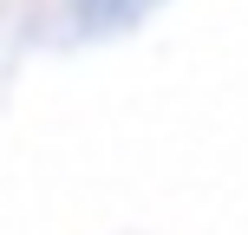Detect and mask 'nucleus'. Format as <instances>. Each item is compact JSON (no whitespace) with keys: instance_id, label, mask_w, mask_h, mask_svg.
Segmentation results:
<instances>
[{"instance_id":"1","label":"nucleus","mask_w":248,"mask_h":235,"mask_svg":"<svg viewBox=\"0 0 248 235\" xmlns=\"http://www.w3.org/2000/svg\"><path fill=\"white\" fill-rule=\"evenodd\" d=\"M150 0H78V13H85L92 26H111V20H131V13H144Z\"/></svg>"}]
</instances>
